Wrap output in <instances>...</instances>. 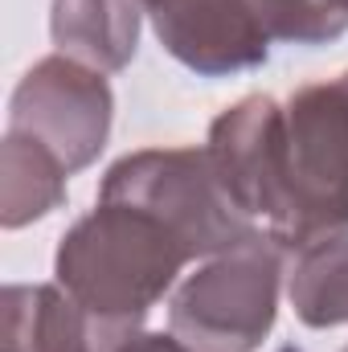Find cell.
<instances>
[{"instance_id":"cell-1","label":"cell","mask_w":348,"mask_h":352,"mask_svg":"<svg viewBox=\"0 0 348 352\" xmlns=\"http://www.w3.org/2000/svg\"><path fill=\"white\" fill-rule=\"evenodd\" d=\"M193 250L156 213L123 201H94L54 254V278L98 320L140 332L148 311L176 291Z\"/></svg>"},{"instance_id":"cell-2","label":"cell","mask_w":348,"mask_h":352,"mask_svg":"<svg viewBox=\"0 0 348 352\" xmlns=\"http://www.w3.org/2000/svg\"><path fill=\"white\" fill-rule=\"evenodd\" d=\"M262 230L287 254L348 230V70L303 82L283 98Z\"/></svg>"},{"instance_id":"cell-3","label":"cell","mask_w":348,"mask_h":352,"mask_svg":"<svg viewBox=\"0 0 348 352\" xmlns=\"http://www.w3.org/2000/svg\"><path fill=\"white\" fill-rule=\"evenodd\" d=\"M287 283V250L266 234H250L234 250L197 266L168 299V332L193 352H259L279 320Z\"/></svg>"},{"instance_id":"cell-4","label":"cell","mask_w":348,"mask_h":352,"mask_svg":"<svg viewBox=\"0 0 348 352\" xmlns=\"http://www.w3.org/2000/svg\"><path fill=\"white\" fill-rule=\"evenodd\" d=\"M98 201H123L156 213L180 234L193 258H213L259 234V221H250L234 205L205 148L127 152L102 173Z\"/></svg>"},{"instance_id":"cell-5","label":"cell","mask_w":348,"mask_h":352,"mask_svg":"<svg viewBox=\"0 0 348 352\" xmlns=\"http://www.w3.org/2000/svg\"><path fill=\"white\" fill-rule=\"evenodd\" d=\"M115 94L102 70L50 54L33 62L8 98V131L41 140L70 176L90 168L111 140Z\"/></svg>"},{"instance_id":"cell-6","label":"cell","mask_w":348,"mask_h":352,"mask_svg":"<svg viewBox=\"0 0 348 352\" xmlns=\"http://www.w3.org/2000/svg\"><path fill=\"white\" fill-rule=\"evenodd\" d=\"M160 45L201 78L259 70L270 58L254 0H140Z\"/></svg>"},{"instance_id":"cell-7","label":"cell","mask_w":348,"mask_h":352,"mask_svg":"<svg viewBox=\"0 0 348 352\" xmlns=\"http://www.w3.org/2000/svg\"><path fill=\"white\" fill-rule=\"evenodd\" d=\"M131 336L87 311L58 278L4 287L0 352H119Z\"/></svg>"},{"instance_id":"cell-8","label":"cell","mask_w":348,"mask_h":352,"mask_svg":"<svg viewBox=\"0 0 348 352\" xmlns=\"http://www.w3.org/2000/svg\"><path fill=\"white\" fill-rule=\"evenodd\" d=\"M279 107L274 94H246L226 107L205 135V152L221 176L234 205L266 226L270 188H274V135H279Z\"/></svg>"},{"instance_id":"cell-9","label":"cell","mask_w":348,"mask_h":352,"mask_svg":"<svg viewBox=\"0 0 348 352\" xmlns=\"http://www.w3.org/2000/svg\"><path fill=\"white\" fill-rule=\"evenodd\" d=\"M140 0H50V37L58 54L78 58L102 74L131 66L140 50Z\"/></svg>"},{"instance_id":"cell-10","label":"cell","mask_w":348,"mask_h":352,"mask_svg":"<svg viewBox=\"0 0 348 352\" xmlns=\"http://www.w3.org/2000/svg\"><path fill=\"white\" fill-rule=\"evenodd\" d=\"M70 168L33 135L4 131L0 144V226L25 230L66 205Z\"/></svg>"},{"instance_id":"cell-11","label":"cell","mask_w":348,"mask_h":352,"mask_svg":"<svg viewBox=\"0 0 348 352\" xmlns=\"http://www.w3.org/2000/svg\"><path fill=\"white\" fill-rule=\"evenodd\" d=\"M287 299L303 328L324 332L348 324V230L287 254Z\"/></svg>"},{"instance_id":"cell-12","label":"cell","mask_w":348,"mask_h":352,"mask_svg":"<svg viewBox=\"0 0 348 352\" xmlns=\"http://www.w3.org/2000/svg\"><path fill=\"white\" fill-rule=\"evenodd\" d=\"M254 12L270 41L287 45H328L348 33V16L328 0H254Z\"/></svg>"},{"instance_id":"cell-13","label":"cell","mask_w":348,"mask_h":352,"mask_svg":"<svg viewBox=\"0 0 348 352\" xmlns=\"http://www.w3.org/2000/svg\"><path fill=\"white\" fill-rule=\"evenodd\" d=\"M119 352H193L176 332H135Z\"/></svg>"},{"instance_id":"cell-14","label":"cell","mask_w":348,"mask_h":352,"mask_svg":"<svg viewBox=\"0 0 348 352\" xmlns=\"http://www.w3.org/2000/svg\"><path fill=\"white\" fill-rule=\"evenodd\" d=\"M328 4H332L336 12H345V16H348V0H328Z\"/></svg>"},{"instance_id":"cell-15","label":"cell","mask_w":348,"mask_h":352,"mask_svg":"<svg viewBox=\"0 0 348 352\" xmlns=\"http://www.w3.org/2000/svg\"><path fill=\"white\" fill-rule=\"evenodd\" d=\"M340 352H348V344H345V349H340Z\"/></svg>"}]
</instances>
